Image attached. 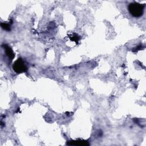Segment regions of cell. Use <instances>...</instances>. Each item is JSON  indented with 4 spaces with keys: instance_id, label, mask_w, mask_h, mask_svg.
I'll list each match as a JSON object with an SVG mask.
<instances>
[{
    "instance_id": "obj_1",
    "label": "cell",
    "mask_w": 146,
    "mask_h": 146,
    "mask_svg": "<svg viewBox=\"0 0 146 146\" xmlns=\"http://www.w3.org/2000/svg\"><path fill=\"white\" fill-rule=\"evenodd\" d=\"M145 4H141L138 2H132L129 3L128 9L129 13L135 17H140L143 15Z\"/></svg>"
},
{
    "instance_id": "obj_4",
    "label": "cell",
    "mask_w": 146,
    "mask_h": 146,
    "mask_svg": "<svg viewBox=\"0 0 146 146\" xmlns=\"http://www.w3.org/2000/svg\"><path fill=\"white\" fill-rule=\"evenodd\" d=\"M3 47H4L5 53H6V55L7 56V57L9 58V59H10L11 60H13L14 59L15 55H14V53L12 48L9 46H8L7 44H3Z\"/></svg>"
},
{
    "instance_id": "obj_2",
    "label": "cell",
    "mask_w": 146,
    "mask_h": 146,
    "mask_svg": "<svg viewBox=\"0 0 146 146\" xmlns=\"http://www.w3.org/2000/svg\"><path fill=\"white\" fill-rule=\"evenodd\" d=\"M13 69L16 73L20 74L26 72L27 70V67L23 60L21 58H19L13 63Z\"/></svg>"
},
{
    "instance_id": "obj_6",
    "label": "cell",
    "mask_w": 146,
    "mask_h": 146,
    "mask_svg": "<svg viewBox=\"0 0 146 146\" xmlns=\"http://www.w3.org/2000/svg\"><path fill=\"white\" fill-rule=\"evenodd\" d=\"M70 38L71 41H74V42H76V43H78V40H79V36L76 34H73L71 36H70Z\"/></svg>"
},
{
    "instance_id": "obj_3",
    "label": "cell",
    "mask_w": 146,
    "mask_h": 146,
    "mask_svg": "<svg viewBox=\"0 0 146 146\" xmlns=\"http://www.w3.org/2000/svg\"><path fill=\"white\" fill-rule=\"evenodd\" d=\"M67 144L70 145H80V146L89 145L88 142L87 140H77L69 141L67 142Z\"/></svg>"
},
{
    "instance_id": "obj_5",
    "label": "cell",
    "mask_w": 146,
    "mask_h": 146,
    "mask_svg": "<svg viewBox=\"0 0 146 146\" xmlns=\"http://www.w3.org/2000/svg\"><path fill=\"white\" fill-rule=\"evenodd\" d=\"M10 24L11 23H9L7 22H2L1 23V26L3 30L6 31H10L11 30Z\"/></svg>"
}]
</instances>
